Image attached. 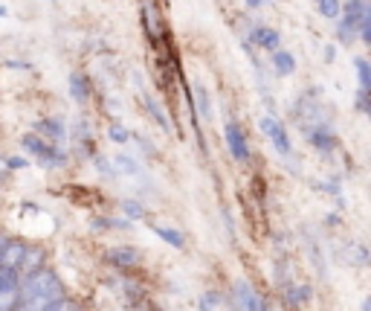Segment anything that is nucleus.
Masks as SVG:
<instances>
[{
	"mask_svg": "<svg viewBox=\"0 0 371 311\" xmlns=\"http://www.w3.org/2000/svg\"><path fill=\"white\" fill-rule=\"evenodd\" d=\"M261 4V0H247V6H259Z\"/></svg>",
	"mask_w": 371,
	"mask_h": 311,
	"instance_id": "nucleus-23",
	"label": "nucleus"
},
{
	"mask_svg": "<svg viewBox=\"0 0 371 311\" xmlns=\"http://www.w3.org/2000/svg\"><path fill=\"white\" fill-rule=\"evenodd\" d=\"M261 131H264L267 137L272 140V146H276V151H282V154H290V137H287L284 125L276 120V116H261Z\"/></svg>",
	"mask_w": 371,
	"mask_h": 311,
	"instance_id": "nucleus-4",
	"label": "nucleus"
},
{
	"mask_svg": "<svg viewBox=\"0 0 371 311\" xmlns=\"http://www.w3.org/2000/svg\"><path fill=\"white\" fill-rule=\"evenodd\" d=\"M224 134H226V146L232 151V158H235V160H247L249 158V148H247V140H244V131L235 123H226Z\"/></svg>",
	"mask_w": 371,
	"mask_h": 311,
	"instance_id": "nucleus-6",
	"label": "nucleus"
},
{
	"mask_svg": "<svg viewBox=\"0 0 371 311\" xmlns=\"http://www.w3.org/2000/svg\"><path fill=\"white\" fill-rule=\"evenodd\" d=\"M365 21H368V9H365V4H363V0H351L340 35H342V38H351V35L357 32V27H363Z\"/></svg>",
	"mask_w": 371,
	"mask_h": 311,
	"instance_id": "nucleus-3",
	"label": "nucleus"
},
{
	"mask_svg": "<svg viewBox=\"0 0 371 311\" xmlns=\"http://www.w3.org/2000/svg\"><path fill=\"white\" fill-rule=\"evenodd\" d=\"M148 108L154 111V116H157V123H160L163 128H168V120H166V113L160 111V105H157V102H154V99H151V96H148Z\"/></svg>",
	"mask_w": 371,
	"mask_h": 311,
	"instance_id": "nucleus-18",
	"label": "nucleus"
},
{
	"mask_svg": "<svg viewBox=\"0 0 371 311\" xmlns=\"http://www.w3.org/2000/svg\"><path fill=\"white\" fill-rule=\"evenodd\" d=\"M125 209H128V216H133V219H136V216H143V209L136 207V204H125Z\"/></svg>",
	"mask_w": 371,
	"mask_h": 311,
	"instance_id": "nucleus-22",
	"label": "nucleus"
},
{
	"mask_svg": "<svg viewBox=\"0 0 371 311\" xmlns=\"http://www.w3.org/2000/svg\"><path fill=\"white\" fill-rule=\"evenodd\" d=\"M3 247H6V239H0V254H3Z\"/></svg>",
	"mask_w": 371,
	"mask_h": 311,
	"instance_id": "nucleus-24",
	"label": "nucleus"
},
{
	"mask_svg": "<svg viewBox=\"0 0 371 311\" xmlns=\"http://www.w3.org/2000/svg\"><path fill=\"white\" fill-rule=\"evenodd\" d=\"M47 311H79V308H75L73 303H61V300H55V303H52Z\"/></svg>",
	"mask_w": 371,
	"mask_h": 311,
	"instance_id": "nucleus-20",
	"label": "nucleus"
},
{
	"mask_svg": "<svg viewBox=\"0 0 371 311\" xmlns=\"http://www.w3.org/2000/svg\"><path fill=\"white\" fill-rule=\"evenodd\" d=\"M110 137H113L116 143H125V140H128V131L119 128V125H110Z\"/></svg>",
	"mask_w": 371,
	"mask_h": 311,
	"instance_id": "nucleus-19",
	"label": "nucleus"
},
{
	"mask_svg": "<svg viewBox=\"0 0 371 311\" xmlns=\"http://www.w3.org/2000/svg\"><path fill=\"white\" fill-rule=\"evenodd\" d=\"M24 254H27V247H24L21 242H6L3 254H0V268H9V270H15L17 265H21Z\"/></svg>",
	"mask_w": 371,
	"mask_h": 311,
	"instance_id": "nucleus-7",
	"label": "nucleus"
},
{
	"mask_svg": "<svg viewBox=\"0 0 371 311\" xmlns=\"http://www.w3.org/2000/svg\"><path fill=\"white\" fill-rule=\"evenodd\" d=\"M21 300H47V303H55L61 300V282H58L55 274L50 270H38V274H29L24 291H17Z\"/></svg>",
	"mask_w": 371,
	"mask_h": 311,
	"instance_id": "nucleus-1",
	"label": "nucleus"
},
{
	"mask_svg": "<svg viewBox=\"0 0 371 311\" xmlns=\"http://www.w3.org/2000/svg\"><path fill=\"white\" fill-rule=\"evenodd\" d=\"M232 300H235L238 311H267L264 300L256 294V288H252L249 282H238L235 291H232Z\"/></svg>",
	"mask_w": 371,
	"mask_h": 311,
	"instance_id": "nucleus-2",
	"label": "nucleus"
},
{
	"mask_svg": "<svg viewBox=\"0 0 371 311\" xmlns=\"http://www.w3.org/2000/svg\"><path fill=\"white\" fill-rule=\"evenodd\" d=\"M70 85H73V90H75V99H85V96H87V90H85V82L79 79V76H70Z\"/></svg>",
	"mask_w": 371,
	"mask_h": 311,
	"instance_id": "nucleus-17",
	"label": "nucleus"
},
{
	"mask_svg": "<svg viewBox=\"0 0 371 311\" xmlns=\"http://www.w3.org/2000/svg\"><path fill=\"white\" fill-rule=\"evenodd\" d=\"M52 303L47 300H21V305H17L15 311H47Z\"/></svg>",
	"mask_w": 371,
	"mask_h": 311,
	"instance_id": "nucleus-13",
	"label": "nucleus"
},
{
	"mask_svg": "<svg viewBox=\"0 0 371 311\" xmlns=\"http://www.w3.org/2000/svg\"><path fill=\"white\" fill-rule=\"evenodd\" d=\"M154 233H157L160 239H166V242H168L171 247H183V236H180L177 230H168V227H157V230H154Z\"/></svg>",
	"mask_w": 371,
	"mask_h": 311,
	"instance_id": "nucleus-12",
	"label": "nucleus"
},
{
	"mask_svg": "<svg viewBox=\"0 0 371 311\" xmlns=\"http://www.w3.org/2000/svg\"><path fill=\"white\" fill-rule=\"evenodd\" d=\"M252 41L261 44V47H267V50H272V47H279V32H276V29L261 27V29L252 32Z\"/></svg>",
	"mask_w": 371,
	"mask_h": 311,
	"instance_id": "nucleus-8",
	"label": "nucleus"
},
{
	"mask_svg": "<svg viewBox=\"0 0 371 311\" xmlns=\"http://www.w3.org/2000/svg\"><path fill=\"white\" fill-rule=\"evenodd\" d=\"M24 146L32 151V154H38L47 166H61L64 163V154L61 151H55L50 143H44V140H38V137H24Z\"/></svg>",
	"mask_w": 371,
	"mask_h": 311,
	"instance_id": "nucleus-5",
	"label": "nucleus"
},
{
	"mask_svg": "<svg viewBox=\"0 0 371 311\" xmlns=\"http://www.w3.org/2000/svg\"><path fill=\"white\" fill-rule=\"evenodd\" d=\"M198 108H201V116H203V120H209V116H212V105H209L206 88H198Z\"/></svg>",
	"mask_w": 371,
	"mask_h": 311,
	"instance_id": "nucleus-14",
	"label": "nucleus"
},
{
	"mask_svg": "<svg viewBox=\"0 0 371 311\" xmlns=\"http://www.w3.org/2000/svg\"><path fill=\"white\" fill-rule=\"evenodd\" d=\"M272 64H276V70H279L282 76L296 73V62H293V55H290V53H284V50H279L276 55H272Z\"/></svg>",
	"mask_w": 371,
	"mask_h": 311,
	"instance_id": "nucleus-9",
	"label": "nucleus"
},
{
	"mask_svg": "<svg viewBox=\"0 0 371 311\" xmlns=\"http://www.w3.org/2000/svg\"><path fill=\"white\" fill-rule=\"evenodd\" d=\"M116 163H119V169H122V172H133V160H128V158H119Z\"/></svg>",
	"mask_w": 371,
	"mask_h": 311,
	"instance_id": "nucleus-21",
	"label": "nucleus"
},
{
	"mask_svg": "<svg viewBox=\"0 0 371 311\" xmlns=\"http://www.w3.org/2000/svg\"><path fill=\"white\" fill-rule=\"evenodd\" d=\"M319 12L325 18H337L340 15V0H319Z\"/></svg>",
	"mask_w": 371,
	"mask_h": 311,
	"instance_id": "nucleus-15",
	"label": "nucleus"
},
{
	"mask_svg": "<svg viewBox=\"0 0 371 311\" xmlns=\"http://www.w3.org/2000/svg\"><path fill=\"white\" fill-rule=\"evenodd\" d=\"M17 300H21V294H17V288H0V311H15Z\"/></svg>",
	"mask_w": 371,
	"mask_h": 311,
	"instance_id": "nucleus-10",
	"label": "nucleus"
},
{
	"mask_svg": "<svg viewBox=\"0 0 371 311\" xmlns=\"http://www.w3.org/2000/svg\"><path fill=\"white\" fill-rule=\"evenodd\" d=\"M357 70H360V85H363V90L368 88V82H371V76H368V62H365V58H357Z\"/></svg>",
	"mask_w": 371,
	"mask_h": 311,
	"instance_id": "nucleus-16",
	"label": "nucleus"
},
{
	"mask_svg": "<svg viewBox=\"0 0 371 311\" xmlns=\"http://www.w3.org/2000/svg\"><path fill=\"white\" fill-rule=\"evenodd\" d=\"M3 169H6V163H3V160H0V172H3Z\"/></svg>",
	"mask_w": 371,
	"mask_h": 311,
	"instance_id": "nucleus-25",
	"label": "nucleus"
},
{
	"mask_svg": "<svg viewBox=\"0 0 371 311\" xmlns=\"http://www.w3.org/2000/svg\"><path fill=\"white\" fill-rule=\"evenodd\" d=\"M136 259H140V254H136V250H131V247L110 250V262H116V265H133Z\"/></svg>",
	"mask_w": 371,
	"mask_h": 311,
	"instance_id": "nucleus-11",
	"label": "nucleus"
}]
</instances>
